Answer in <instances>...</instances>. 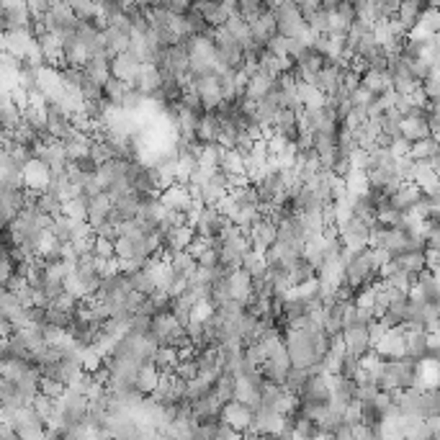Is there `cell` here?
<instances>
[{
	"instance_id": "6da1fadb",
	"label": "cell",
	"mask_w": 440,
	"mask_h": 440,
	"mask_svg": "<svg viewBox=\"0 0 440 440\" xmlns=\"http://www.w3.org/2000/svg\"><path fill=\"white\" fill-rule=\"evenodd\" d=\"M273 13H276V21H278V34L286 36V39H301L309 47H314V42L320 39V36L309 29L306 18L299 11V3H294V0L273 3Z\"/></svg>"
},
{
	"instance_id": "7a4b0ae2",
	"label": "cell",
	"mask_w": 440,
	"mask_h": 440,
	"mask_svg": "<svg viewBox=\"0 0 440 440\" xmlns=\"http://www.w3.org/2000/svg\"><path fill=\"white\" fill-rule=\"evenodd\" d=\"M376 386L381 391H386V394H399V391L415 389L417 386V363L410 361V358L383 361Z\"/></svg>"
},
{
	"instance_id": "3957f363",
	"label": "cell",
	"mask_w": 440,
	"mask_h": 440,
	"mask_svg": "<svg viewBox=\"0 0 440 440\" xmlns=\"http://www.w3.org/2000/svg\"><path fill=\"white\" fill-rule=\"evenodd\" d=\"M284 337L294 369H312V366L320 363V355L314 348V335H309L306 330H289Z\"/></svg>"
},
{
	"instance_id": "277c9868",
	"label": "cell",
	"mask_w": 440,
	"mask_h": 440,
	"mask_svg": "<svg viewBox=\"0 0 440 440\" xmlns=\"http://www.w3.org/2000/svg\"><path fill=\"white\" fill-rule=\"evenodd\" d=\"M191 91L199 95L201 106H204L206 114H214L216 108L224 103V91H221V80L219 75H212V78H201V80H193L191 83Z\"/></svg>"
},
{
	"instance_id": "5b68a950",
	"label": "cell",
	"mask_w": 440,
	"mask_h": 440,
	"mask_svg": "<svg viewBox=\"0 0 440 440\" xmlns=\"http://www.w3.org/2000/svg\"><path fill=\"white\" fill-rule=\"evenodd\" d=\"M232 221L219 214L214 206H204L193 221V229H196V237H204V240H214V237H221V232L229 227Z\"/></svg>"
},
{
	"instance_id": "8992f818",
	"label": "cell",
	"mask_w": 440,
	"mask_h": 440,
	"mask_svg": "<svg viewBox=\"0 0 440 440\" xmlns=\"http://www.w3.org/2000/svg\"><path fill=\"white\" fill-rule=\"evenodd\" d=\"M374 353L381 358V361H399V358H407V330L405 327H394L386 332L381 342H378Z\"/></svg>"
},
{
	"instance_id": "52a82bcc",
	"label": "cell",
	"mask_w": 440,
	"mask_h": 440,
	"mask_svg": "<svg viewBox=\"0 0 440 440\" xmlns=\"http://www.w3.org/2000/svg\"><path fill=\"white\" fill-rule=\"evenodd\" d=\"M52 180H54V173H52V168L47 163H42V160H31L26 168H23V185H26V191L31 193H44L50 191Z\"/></svg>"
},
{
	"instance_id": "ba28073f",
	"label": "cell",
	"mask_w": 440,
	"mask_h": 440,
	"mask_svg": "<svg viewBox=\"0 0 440 440\" xmlns=\"http://www.w3.org/2000/svg\"><path fill=\"white\" fill-rule=\"evenodd\" d=\"M250 242H253V250H260V253H268L278 240V221L268 214H263V219L257 221L255 227L248 232Z\"/></svg>"
},
{
	"instance_id": "9c48e42d",
	"label": "cell",
	"mask_w": 440,
	"mask_h": 440,
	"mask_svg": "<svg viewBox=\"0 0 440 440\" xmlns=\"http://www.w3.org/2000/svg\"><path fill=\"white\" fill-rule=\"evenodd\" d=\"M342 340H345V348H348V355L353 358H366V355L374 350V342H371V332L366 325H350L345 332H342Z\"/></svg>"
},
{
	"instance_id": "30bf717a",
	"label": "cell",
	"mask_w": 440,
	"mask_h": 440,
	"mask_svg": "<svg viewBox=\"0 0 440 440\" xmlns=\"http://www.w3.org/2000/svg\"><path fill=\"white\" fill-rule=\"evenodd\" d=\"M422 199H425V193H422V188H419V185L402 183L397 191L391 193V206H394L397 212H402V214H410V212H415L419 204H422Z\"/></svg>"
},
{
	"instance_id": "8fae6325",
	"label": "cell",
	"mask_w": 440,
	"mask_h": 440,
	"mask_svg": "<svg viewBox=\"0 0 440 440\" xmlns=\"http://www.w3.org/2000/svg\"><path fill=\"white\" fill-rule=\"evenodd\" d=\"M433 119L427 116H405L402 119V139H407L410 144L422 142V139H433Z\"/></svg>"
},
{
	"instance_id": "7c38bea8",
	"label": "cell",
	"mask_w": 440,
	"mask_h": 440,
	"mask_svg": "<svg viewBox=\"0 0 440 440\" xmlns=\"http://www.w3.org/2000/svg\"><path fill=\"white\" fill-rule=\"evenodd\" d=\"M286 417L276 415V412L265 410V407H257L253 412V430H257L260 435H281L286 430Z\"/></svg>"
},
{
	"instance_id": "4fadbf2b",
	"label": "cell",
	"mask_w": 440,
	"mask_h": 440,
	"mask_svg": "<svg viewBox=\"0 0 440 440\" xmlns=\"http://www.w3.org/2000/svg\"><path fill=\"white\" fill-rule=\"evenodd\" d=\"M253 412L248 405H242V402H229V405H224V410H221V417H224V422H227L232 430H237V433H245V430H250L253 427Z\"/></svg>"
},
{
	"instance_id": "5bb4252c",
	"label": "cell",
	"mask_w": 440,
	"mask_h": 440,
	"mask_svg": "<svg viewBox=\"0 0 440 440\" xmlns=\"http://www.w3.org/2000/svg\"><path fill=\"white\" fill-rule=\"evenodd\" d=\"M163 204L170 209V212H180V214H188L193 209V193H191V188L188 185H180V183H175V185H170V188H165L163 191Z\"/></svg>"
},
{
	"instance_id": "9a60e30c",
	"label": "cell",
	"mask_w": 440,
	"mask_h": 440,
	"mask_svg": "<svg viewBox=\"0 0 440 440\" xmlns=\"http://www.w3.org/2000/svg\"><path fill=\"white\" fill-rule=\"evenodd\" d=\"M227 281H229V296L240 301L242 306H248L255 296L253 291V278H250L248 270H235V273H227Z\"/></svg>"
},
{
	"instance_id": "2e32d148",
	"label": "cell",
	"mask_w": 440,
	"mask_h": 440,
	"mask_svg": "<svg viewBox=\"0 0 440 440\" xmlns=\"http://www.w3.org/2000/svg\"><path fill=\"white\" fill-rule=\"evenodd\" d=\"M139 67L142 64L137 62L132 54H119V57L111 59V78L121 80V83H127V86L134 88L137 86V78H139Z\"/></svg>"
},
{
	"instance_id": "e0dca14e",
	"label": "cell",
	"mask_w": 440,
	"mask_h": 440,
	"mask_svg": "<svg viewBox=\"0 0 440 440\" xmlns=\"http://www.w3.org/2000/svg\"><path fill=\"white\" fill-rule=\"evenodd\" d=\"M163 72H160V67L157 64H142L139 67V78H137V91L142 93V95H147V98H152V95H157V93L163 91Z\"/></svg>"
},
{
	"instance_id": "ac0fdd59",
	"label": "cell",
	"mask_w": 440,
	"mask_h": 440,
	"mask_svg": "<svg viewBox=\"0 0 440 440\" xmlns=\"http://www.w3.org/2000/svg\"><path fill=\"white\" fill-rule=\"evenodd\" d=\"M327 383H330V389H332L335 402H340V405H345V407L355 405V394H358V381H355V378L327 376Z\"/></svg>"
},
{
	"instance_id": "d6986e66",
	"label": "cell",
	"mask_w": 440,
	"mask_h": 440,
	"mask_svg": "<svg viewBox=\"0 0 440 440\" xmlns=\"http://www.w3.org/2000/svg\"><path fill=\"white\" fill-rule=\"evenodd\" d=\"M427 8H430V6H427V3H419V0H407V3H402L397 18H399V23L405 26L407 36L417 29V23L422 21V16H425Z\"/></svg>"
},
{
	"instance_id": "ffe728a7",
	"label": "cell",
	"mask_w": 440,
	"mask_h": 440,
	"mask_svg": "<svg viewBox=\"0 0 440 440\" xmlns=\"http://www.w3.org/2000/svg\"><path fill=\"white\" fill-rule=\"evenodd\" d=\"M407 358L415 363H422L430 358V345H427L425 330H407Z\"/></svg>"
},
{
	"instance_id": "44dd1931",
	"label": "cell",
	"mask_w": 440,
	"mask_h": 440,
	"mask_svg": "<svg viewBox=\"0 0 440 440\" xmlns=\"http://www.w3.org/2000/svg\"><path fill=\"white\" fill-rule=\"evenodd\" d=\"M253 42L255 44H263V47H268V42L273 39V36H278V21H276V13H273V6H270V11L265 16H260L253 26Z\"/></svg>"
},
{
	"instance_id": "7402d4cb",
	"label": "cell",
	"mask_w": 440,
	"mask_h": 440,
	"mask_svg": "<svg viewBox=\"0 0 440 440\" xmlns=\"http://www.w3.org/2000/svg\"><path fill=\"white\" fill-rule=\"evenodd\" d=\"M64 59H67V67L86 70L88 62H91V52H88V47L80 42L78 36H70V39H64Z\"/></svg>"
},
{
	"instance_id": "603a6c76",
	"label": "cell",
	"mask_w": 440,
	"mask_h": 440,
	"mask_svg": "<svg viewBox=\"0 0 440 440\" xmlns=\"http://www.w3.org/2000/svg\"><path fill=\"white\" fill-rule=\"evenodd\" d=\"M361 86L369 88V91L378 98V95H383V93L394 91V80H391L389 70H369L366 75H363Z\"/></svg>"
},
{
	"instance_id": "cb8c5ba5",
	"label": "cell",
	"mask_w": 440,
	"mask_h": 440,
	"mask_svg": "<svg viewBox=\"0 0 440 440\" xmlns=\"http://www.w3.org/2000/svg\"><path fill=\"white\" fill-rule=\"evenodd\" d=\"M219 127L221 119L216 114H206L196 129V142L199 144H216L219 142Z\"/></svg>"
},
{
	"instance_id": "d4e9b609",
	"label": "cell",
	"mask_w": 440,
	"mask_h": 440,
	"mask_svg": "<svg viewBox=\"0 0 440 440\" xmlns=\"http://www.w3.org/2000/svg\"><path fill=\"white\" fill-rule=\"evenodd\" d=\"M193 8L199 11L201 16L206 18V23L212 26V29H219V26H227V16L221 11V3H212V0H204V3H193Z\"/></svg>"
},
{
	"instance_id": "484cf974",
	"label": "cell",
	"mask_w": 440,
	"mask_h": 440,
	"mask_svg": "<svg viewBox=\"0 0 440 440\" xmlns=\"http://www.w3.org/2000/svg\"><path fill=\"white\" fill-rule=\"evenodd\" d=\"M160 371L155 369V366H144L139 374H137V391L142 394V397H152L157 391V386H160Z\"/></svg>"
},
{
	"instance_id": "4316f807",
	"label": "cell",
	"mask_w": 440,
	"mask_h": 440,
	"mask_svg": "<svg viewBox=\"0 0 440 440\" xmlns=\"http://www.w3.org/2000/svg\"><path fill=\"white\" fill-rule=\"evenodd\" d=\"M242 270H248L253 281H260V278L268 276V260H265V253L260 250H250L245 263H242Z\"/></svg>"
},
{
	"instance_id": "83f0119b",
	"label": "cell",
	"mask_w": 440,
	"mask_h": 440,
	"mask_svg": "<svg viewBox=\"0 0 440 440\" xmlns=\"http://www.w3.org/2000/svg\"><path fill=\"white\" fill-rule=\"evenodd\" d=\"M170 268H173V276L191 278L193 273H196V268H199V263H196V257L185 250V253H175V255H170Z\"/></svg>"
},
{
	"instance_id": "f1b7e54d",
	"label": "cell",
	"mask_w": 440,
	"mask_h": 440,
	"mask_svg": "<svg viewBox=\"0 0 440 440\" xmlns=\"http://www.w3.org/2000/svg\"><path fill=\"white\" fill-rule=\"evenodd\" d=\"M86 75L91 80H95L98 86H106L111 80V57H93L86 67Z\"/></svg>"
},
{
	"instance_id": "f546056e",
	"label": "cell",
	"mask_w": 440,
	"mask_h": 440,
	"mask_svg": "<svg viewBox=\"0 0 440 440\" xmlns=\"http://www.w3.org/2000/svg\"><path fill=\"white\" fill-rule=\"evenodd\" d=\"M221 170L227 173L229 178H245L248 175V163L237 149H227V155L221 160Z\"/></svg>"
},
{
	"instance_id": "4dcf8cb0",
	"label": "cell",
	"mask_w": 440,
	"mask_h": 440,
	"mask_svg": "<svg viewBox=\"0 0 440 440\" xmlns=\"http://www.w3.org/2000/svg\"><path fill=\"white\" fill-rule=\"evenodd\" d=\"M394 263L402 270H407V273H422V270L427 268L425 250H410V253H405L402 257H397Z\"/></svg>"
},
{
	"instance_id": "1f68e13d",
	"label": "cell",
	"mask_w": 440,
	"mask_h": 440,
	"mask_svg": "<svg viewBox=\"0 0 440 440\" xmlns=\"http://www.w3.org/2000/svg\"><path fill=\"white\" fill-rule=\"evenodd\" d=\"M440 155V147L435 144V139H422V142L412 144L410 157L415 163H433L435 157Z\"/></svg>"
},
{
	"instance_id": "d6a6232c",
	"label": "cell",
	"mask_w": 440,
	"mask_h": 440,
	"mask_svg": "<svg viewBox=\"0 0 440 440\" xmlns=\"http://www.w3.org/2000/svg\"><path fill=\"white\" fill-rule=\"evenodd\" d=\"M312 369H291V374H289V378H286L284 389L289 391V394H294V397H299L301 391L306 389V383H309V378H312Z\"/></svg>"
},
{
	"instance_id": "836d02e7",
	"label": "cell",
	"mask_w": 440,
	"mask_h": 440,
	"mask_svg": "<svg viewBox=\"0 0 440 440\" xmlns=\"http://www.w3.org/2000/svg\"><path fill=\"white\" fill-rule=\"evenodd\" d=\"M270 6H273V3H260V0H240V16L250 23V26H253L260 16L268 13Z\"/></svg>"
},
{
	"instance_id": "e575fe53",
	"label": "cell",
	"mask_w": 440,
	"mask_h": 440,
	"mask_svg": "<svg viewBox=\"0 0 440 440\" xmlns=\"http://www.w3.org/2000/svg\"><path fill=\"white\" fill-rule=\"evenodd\" d=\"M129 88H132V86H127V83H121V80L111 78V80H108V83H106V86H103V98H106L108 103H111V106L119 108V106H121V100L127 98Z\"/></svg>"
},
{
	"instance_id": "d590c367",
	"label": "cell",
	"mask_w": 440,
	"mask_h": 440,
	"mask_svg": "<svg viewBox=\"0 0 440 440\" xmlns=\"http://www.w3.org/2000/svg\"><path fill=\"white\" fill-rule=\"evenodd\" d=\"M70 8L72 13L78 16V21H86V23H93L100 16L98 3H91V0H72Z\"/></svg>"
},
{
	"instance_id": "8d00e7d4",
	"label": "cell",
	"mask_w": 440,
	"mask_h": 440,
	"mask_svg": "<svg viewBox=\"0 0 440 440\" xmlns=\"http://www.w3.org/2000/svg\"><path fill=\"white\" fill-rule=\"evenodd\" d=\"M88 209H91V199L80 196V199H72L64 204V216L72 221H88Z\"/></svg>"
},
{
	"instance_id": "74e56055",
	"label": "cell",
	"mask_w": 440,
	"mask_h": 440,
	"mask_svg": "<svg viewBox=\"0 0 440 440\" xmlns=\"http://www.w3.org/2000/svg\"><path fill=\"white\" fill-rule=\"evenodd\" d=\"M376 299H378V286L369 284V286H363L361 291H355L353 304L358 306V309H374V306H376Z\"/></svg>"
},
{
	"instance_id": "f35d334b",
	"label": "cell",
	"mask_w": 440,
	"mask_h": 440,
	"mask_svg": "<svg viewBox=\"0 0 440 440\" xmlns=\"http://www.w3.org/2000/svg\"><path fill=\"white\" fill-rule=\"evenodd\" d=\"M374 100H376V95L369 91V88H358V91L350 95V103H353V108H361V111H369L371 106H374Z\"/></svg>"
},
{
	"instance_id": "ab89813d",
	"label": "cell",
	"mask_w": 440,
	"mask_h": 440,
	"mask_svg": "<svg viewBox=\"0 0 440 440\" xmlns=\"http://www.w3.org/2000/svg\"><path fill=\"white\" fill-rule=\"evenodd\" d=\"M268 52L270 54H276V57H289V39L286 36H273L268 42Z\"/></svg>"
},
{
	"instance_id": "60d3db41",
	"label": "cell",
	"mask_w": 440,
	"mask_h": 440,
	"mask_svg": "<svg viewBox=\"0 0 440 440\" xmlns=\"http://www.w3.org/2000/svg\"><path fill=\"white\" fill-rule=\"evenodd\" d=\"M95 255L98 257H116V248H114V242L111 240H106V237H95Z\"/></svg>"
},
{
	"instance_id": "b9f144b4",
	"label": "cell",
	"mask_w": 440,
	"mask_h": 440,
	"mask_svg": "<svg viewBox=\"0 0 440 440\" xmlns=\"http://www.w3.org/2000/svg\"><path fill=\"white\" fill-rule=\"evenodd\" d=\"M410 152H412V144L407 142V139H394V144H391V155L397 157V160H407L410 157Z\"/></svg>"
},
{
	"instance_id": "7bdbcfd3",
	"label": "cell",
	"mask_w": 440,
	"mask_h": 440,
	"mask_svg": "<svg viewBox=\"0 0 440 440\" xmlns=\"http://www.w3.org/2000/svg\"><path fill=\"white\" fill-rule=\"evenodd\" d=\"M332 438L335 440H358L355 438V427H350V425H340L332 433Z\"/></svg>"
},
{
	"instance_id": "ee69618b",
	"label": "cell",
	"mask_w": 440,
	"mask_h": 440,
	"mask_svg": "<svg viewBox=\"0 0 440 440\" xmlns=\"http://www.w3.org/2000/svg\"><path fill=\"white\" fill-rule=\"evenodd\" d=\"M433 139H435V144L440 147V127H433Z\"/></svg>"
},
{
	"instance_id": "f6af8a7d",
	"label": "cell",
	"mask_w": 440,
	"mask_h": 440,
	"mask_svg": "<svg viewBox=\"0 0 440 440\" xmlns=\"http://www.w3.org/2000/svg\"><path fill=\"white\" fill-rule=\"evenodd\" d=\"M438 306H440V304H438Z\"/></svg>"
}]
</instances>
